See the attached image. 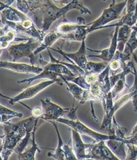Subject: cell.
<instances>
[{"mask_svg":"<svg viewBox=\"0 0 137 160\" xmlns=\"http://www.w3.org/2000/svg\"><path fill=\"white\" fill-rule=\"evenodd\" d=\"M108 63L106 62H95L92 61H89L87 63L85 69L86 72H93V73H100L102 72L105 69L107 68Z\"/></svg>","mask_w":137,"mask_h":160,"instance_id":"cell-28","label":"cell"},{"mask_svg":"<svg viewBox=\"0 0 137 160\" xmlns=\"http://www.w3.org/2000/svg\"><path fill=\"white\" fill-rule=\"evenodd\" d=\"M128 147L127 158L128 160H136L137 159V146L132 144H126Z\"/></svg>","mask_w":137,"mask_h":160,"instance_id":"cell-33","label":"cell"},{"mask_svg":"<svg viewBox=\"0 0 137 160\" xmlns=\"http://www.w3.org/2000/svg\"><path fill=\"white\" fill-rule=\"evenodd\" d=\"M0 67L2 68L8 69L16 73L20 74H33L38 75L43 70V68L37 67L34 65H28L22 62H11L8 61H3L0 62Z\"/></svg>","mask_w":137,"mask_h":160,"instance_id":"cell-12","label":"cell"},{"mask_svg":"<svg viewBox=\"0 0 137 160\" xmlns=\"http://www.w3.org/2000/svg\"><path fill=\"white\" fill-rule=\"evenodd\" d=\"M123 64H124V62L117 56H115L114 58L110 62H108V66L110 68V73L112 72L111 75H113L114 73L117 72L119 69H122Z\"/></svg>","mask_w":137,"mask_h":160,"instance_id":"cell-31","label":"cell"},{"mask_svg":"<svg viewBox=\"0 0 137 160\" xmlns=\"http://www.w3.org/2000/svg\"><path fill=\"white\" fill-rule=\"evenodd\" d=\"M17 31L11 28L4 25L0 30V43H1V52L10 46L13 41H17Z\"/></svg>","mask_w":137,"mask_h":160,"instance_id":"cell-20","label":"cell"},{"mask_svg":"<svg viewBox=\"0 0 137 160\" xmlns=\"http://www.w3.org/2000/svg\"><path fill=\"white\" fill-rule=\"evenodd\" d=\"M72 148L78 160L88 159V150L91 144H85L82 140L78 131L71 128Z\"/></svg>","mask_w":137,"mask_h":160,"instance_id":"cell-15","label":"cell"},{"mask_svg":"<svg viewBox=\"0 0 137 160\" xmlns=\"http://www.w3.org/2000/svg\"><path fill=\"white\" fill-rule=\"evenodd\" d=\"M132 57H133V59H134V61H135V62H136V65H137V57H136V55L135 53L133 54Z\"/></svg>","mask_w":137,"mask_h":160,"instance_id":"cell-38","label":"cell"},{"mask_svg":"<svg viewBox=\"0 0 137 160\" xmlns=\"http://www.w3.org/2000/svg\"><path fill=\"white\" fill-rule=\"evenodd\" d=\"M41 102L43 110V114L41 119L45 121H56L61 118L72 120L78 119L77 117L76 111L78 109L79 105L76 108H62L52 102L50 98L41 100Z\"/></svg>","mask_w":137,"mask_h":160,"instance_id":"cell-5","label":"cell"},{"mask_svg":"<svg viewBox=\"0 0 137 160\" xmlns=\"http://www.w3.org/2000/svg\"><path fill=\"white\" fill-rule=\"evenodd\" d=\"M32 131L28 132L27 135H26V137L24 138L23 140L18 144V145H17V147H15V150H14V152H15V153L18 154V155L22 153V152L24 151V149L26 148V146L28 143V142H29V140H30V138H31V135H32Z\"/></svg>","mask_w":137,"mask_h":160,"instance_id":"cell-30","label":"cell"},{"mask_svg":"<svg viewBox=\"0 0 137 160\" xmlns=\"http://www.w3.org/2000/svg\"><path fill=\"white\" fill-rule=\"evenodd\" d=\"M61 39V34L58 32L55 29L50 31V32H47V34H45V35L43 38V40L41 41L40 46L34 51V54L37 55V54L41 52L42 51L46 49L47 50L48 48H51L52 45L54 44L56 41Z\"/></svg>","mask_w":137,"mask_h":160,"instance_id":"cell-21","label":"cell"},{"mask_svg":"<svg viewBox=\"0 0 137 160\" xmlns=\"http://www.w3.org/2000/svg\"><path fill=\"white\" fill-rule=\"evenodd\" d=\"M19 102L31 111L32 116L34 118H41V117L43 116V108H42V107L38 106V107H34L33 108H30L29 106L26 105V104H24L22 102Z\"/></svg>","mask_w":137,"mask_h":160,"instance_id":"cell-34","label":"cell"},{"mask_svg":"<svg viewBox=\"0 0 137 160\" xmlns=\"http://www.w3.org/2000/svg\"><path fill=\"white\" fill-rule=\"evenodd\" d=\"M105 143L106 144L112 152L117 156L119 160H124L127 158V152L125 151V147L126 144L124 142L111 139L105 141Z\"/></svg>","mask_w":137,"mask_h":160,"instance_id":"cell-22","label":"cell"},{"mask_svg":"<svg viewBox=\"0 0 137 160\" xmlns=\"http://www.w3.org/2000/svg\"><path fill=\"white\" fill-rule=\"evenodd\" d=\"M135 79L134 84L129 91L125 95H123L120 98H118L114 103V110L116 112L118 109L125 105L129 100H132L133 106L135 108V112H137V74L135 75Z\"/></svg>","mask_w":137,"mask_h":160,"instance_id":"cell-18","label":"cell"},{"mask_svg":"<svg viewBox=\"0 0 137 160\" xmlns=\"http://www.w3.org/2000/svg\"><path fill=\"white\" fill-rule=\"evenodd\" d=\"M1 24L6 25L17 31L18 34L26 36L27 38H35L40 41H43L45 34L38 28L34 21L30 17L24 19L18 22H10L1 16Z\"/></svg>","mask_w":137,"mask_h":160,"instance_id":"cell-7","label":"cell"},{"mask_svg":"<svg viewBox=\"0 0 137 160\" xmlns=\"http://www.w3.org/2000/svg\"><path fill=\"white\" fill-rule=\"evenodd\" d=\"M136 24H137V22H136Z\"/></svg>","mask_w":137,"mask_h":160,"instance_id":"cell-39","label":"cell"},{"mask_svg":"<svg viewBox=\"0 0 137 160\" xmlns=\"http://www.w3.org/2000/svg\"><path fill=\"white\" fill-rule=\"evenodd\" d=\"M78 10L81 14L91 15L89 8L84 6L82 0H74L69 5L65 7H59L52 2L51 0H46L39 8V12L43 16V23L42 31L46 34L54 22L61 17L65 18V15L69 10Z\"/></svg>","mask_w":137,"mask_h":160,"instance_id":"cell-2","label":"cell"},{"mask_svg":"<svg viewBox=\"0 0 137 160\" xmlns=\"http://www.w3.org/2000/svg\"><path fill=\"white\" fill-rule=\"evenodd\" d=\"M56 121H50L49 122L53 124V126L55 127V129L56 131V133H57V136H58V144L57 146V148L55 150V152L53 154L51 152H48L47 155L49 157H51L54 158L56 160H65V153H64V151H63L62 147L64 146V143H63V141L61 138V134H60V132L58 130V128L57 124H56Z\"/></svg>","mask_w":137,"mask_h":160,"instance_id":"cell-26","label":"cell"},{"mask_svg":"<svg viewBox=\"0 0 137 160\" xmlns=\"http://www.w3.org/2000/svg\"><path fill=\"white\" fill-rule=\"evenodd\" d=\"M81 24H85V20H84V19L82 18V17H78V18H77V23L69 22L66 19H64L61 23H60L56 27L55 30L57 31L58 32L61 34V40H63V39H64L66 36L69 35V34H71L72 32H74L75 30H76L77 28H78Z\"/></svg>","mask_w":137,"mask_h":160,"instance_id":"cell-19","label":"cell"},{"mask_svg":"<svg viewBox=\"0 0 137 160\" xmlns=\"http://www.w3.org/2000/svg\"><path fill=\"white\" fill-rule=\"evenodd\" d=\"M112 122H113V127L115 128V134L117 135L119 138H122V139H125L126 138L125 137V135L126 134L128 131V129L126 128L122 127L120 125H119L116 121L115 116L113 117V119H112Z\"/></svg>","mask_w":137,"mask_h":160,"instance_id":"cell-32","label":"cell"},{"mask_svg":"<svg viewBox=\"0 0 137 160\" xmlns=\"http://www.w3.org/2000/svg\"><path fill=\"white\" fill-rule=\"evenodd\" d=\"M63 151L65 153V160H76L78 159L74 152L73 151V148H70L69 144H64L62 147Z\"/></svg>","mask_w":137,"mask_h":160,"instance_id":"cell-35","label":"cell"},{"mask_svg":"<svg viewBox=\"0 0 137 160\" xmlns=\"http://www.w3.org/2000/svg\"><path fill=\"white\" fill-rule=\"evenodd\" d=\"M0 115H1V121H0L1 124L9 122L12 118H21L23 116L22 113L17 112V111L10 109L2 105H0Z\"/></svg>","mask_w":137,"mask_h":160,"instance_id":"cell-27","label":"cell"},{"mask_svg":"<svg viewBox=\"0 0 137 160\" xmlns=\"http://www.w3.org/2000/svg\"><path fill=\"white\" fill-rule=\"evenodd\" d=\"M38 120H39V118H37L36 119L34 128L32 130V147L30 149H28L26 151L23 152L22 154L19 155V160H34L36 152H41V150L38 147V145L37 144L36 142H35V133H36Z\"/></svg>","mask_w":137,"mask_h":160,"instance_id":"cell-23","label":"cell"},{"mask_svg":"<svg viewBox=\"0 0 137 160\" xmlns=\"http://www.w3.org/2000/svg\"><path fill=\"white\" fill-rule=\"evenodd\" d=\"M119 160L108 147L105 141L93 142L88 150V159Z\"/></svg>","mask_w":137,"mask_h":160,"instance_id":"cell-10","label":"cell"},{"mask_svg":"<svg viewBox=\"0 0 137 160\" xmlns=\"http://www.w3.org/2000/svg\"><path fill=\"white\" fill-rule=\"evenodd\" d=\"M132 32L130 37L126 43L125 48L122 52L117 51L115 56H117L123 62H128L132 57L135 50L137 48V24L132 27Z\"/></svg>","mask_w":137,"mask_h":160,"instance_id":"cell-16","label":"cell"},{"mask_svg":"<svg viewBox=\"0 0 137 160\" xmlns=\"http://www.w3.org/2000/svg\"><path fill=\"white\" fill-rule=\"evenodd\" d=\"M51 1L59 7H65L69 5L74 0H51Z\"/></svg>","mask_w":137,"mask_h":160,"instance_id":"cell-36","label":"cell"},{"mask_svg":"<svg viewBox=\"0 0 137 160\" xmlns=\"http://www.w3.org/2000/svg\"><path fill=\"white\" fill-rule=\"evenodd\" d=\"M56 122H61L62 124H65V125H67L71 128H73V129L78 131L81 135H85L91 138L93 140V142H99L101 141H106L108 140H111V139H115V140H118L124 142L125 144L128 143V138H126L125 139H122L119 138L116 134L113 135H104L101 134L97 132L93 131V129H91L90 128L86 126L85 124L82 123L78 119L76 120H69L66 119V118H61L56 120Z\"/></svg>","mask_w":137,"mask_h":160,"instance_id":"cell-8","label":"cell"},{"mask_svg":"<svg viewBox=\"0 0 137 160\" xmlns=\"http://www.w3.org/2000/svg\"><path fill=\"white\" fill-rule=\"evenodd\" d=\"M85 40L84 39L82 41L81 46L79 48V50L76 52L73 53H66L63 52L61 48L58 47L57 49H54L53 48H50V50H51L55 52H57L60 54H61L64 57H67L74 62V63L79 66L80 68H81L82 69L85 71L86 65L88 63V60L86 57V43H85Z\"/></svg>","mask_w":137,"mask_h":160,"instance_id":"cell-13","label":"cell"},{"mask_svg":"<svg viewBox=\"0 0 137 160\" xmlns=\"http://www.w3.org/2000/svg\"><path fill=\"white\" fill-rule=\"evenodd\" d=\"M1 16L4 17L8 21L13 22H20L27 17L26 15L19 10L14 8L10 6L1 10Z\"/></svg>","mask_w":137,"mask_h":160,"instance_id":"cell-25","label":"cell"},{"mask_svg":"<svg viewBox=\"0 0 137 160\" xmlns=\"http://www.w3.org/2000/svg\"><path fill=\"white\" fill-rule=\"evenodd\" d=\"M62 81L66 85V89L73 96V98L78 100L81 105L86 102H90V95L89 90L84 89L76 83L67 81L62 76H61Z\"/></svg>","mask_w":137,"mask_h":160,"instance_id":"cell-17","label":"cell"},{"mask_svg":"<svg viewBox=\"0 0 137 160\" xmlns=\"http://www.w3.org/2000/svg\"><path fill=\"white\" fill-rule=\"evenodd\" d=\"M136 133H137V124H136V127H135L134 128H133L132 132V133H131V135H135Z\"/></svg>","mask_w":137,"mask_h":160,"instance_id":"cell-37","label":"cell"},{"mask_svg":"<svg viewBox=\"0 0 137 160\" xmlns=\"http://www.w3.org/2000/svg\"><path fill=\"white\" fill-rule=\"evenodd\" d=\"M101 104L103 105L105 113L101 128L107 129L109 132V135L115 134V128L113 127V124H112V119L115 116V111L114 110L113 98H112L111 92H110L105 96V98L101 102Z\"/></svg>","mask_w":137,"mask_h":160,"instance_id":"cell-11","label":"cell"},{"mask_svg":"<svg viewBox=\"0 0 137 160\" xmlns=\"http://www.w3.org/2000/svg\"><path fill=\"white\" fill-rule=\"evenodd\" d=\"M119 26H115V29L114 31V33L112 34V36L111 37V42L109 47L106 49H104L103 50H94L88 48V50L91 52H100V55H89V57H95L99 58L101 59L103 61L107 62H110L112 59L114 58L115 55L117 51V45H118V41H117V37H118V32H119Z\"/></svg>","mask_w":137,"mask_h":160,"instance_id":"cell-14","label":"cell"},{"mask_svg":"<svg viewBox=\"0 0 137 160\" xmlns=\"http://www.w3.org/2000/svg\"><path fill=\"white\" fill-rule=\"evenodd\" d=\"M127 2L128 0H124L120 3H116L115 0H112V3L109 7L104 9L102 14L96 20H95L92 23H88V25L90 26L88 29L89 34L94 30L100 29L101 27L106 26V24L112 21L121 19V14L126 7Z\"/></svg>","mask_w":137,"mask_h":160,"instance_id":"cell-6","label":"cell"},{"mask_svg":"<svg viewBox=\"0 0 137 160\" xmlns=\"http://www.w3.org/2000/svg\"><path fill=\"white\" fill-rule=\"evenodd\" d=\"M41 41L35 38H29L26 43L13 44L4 50L3 56L6 61L17 62L22 58H30V62L34 65L35 54L34 51L40 46Z\"/></svg>","mask_w":137,"mask_h":160,"instance_id":"cell-4","label":"cell"},{"mask_svg":"<svg viewBox=\"0 0 137 160\" xmlns=\"http://www.w3.org/2000/svg\"><path fill=\"white\" fill-rule=\"evenodd\" d=\"M54 83H56V81H54V80H49V81L41 82L37 85L31 86V87H29V88H26L25 90H23L22 92H21L19 94L14 96L13 98H9L8 96L3 95L2 93H1V96L3 97V98L8 99L9 100V103L10 105H13L15 103L19 102L23 100L34 98V96H36L41 92L43 91V89L47 88V87L50 86L51 85L54 84Z\"/></svg>","mask_w":137,"mask_h":160,"instance_id":"cell-9","label":"cell"},{"mask_svg":"<svg viewBox=\"0 0 137 160\" xmlns=\"http://www.w3.org/2000/svg\"><path fill=\"white\" fill-rule=\"evenodd\" d=\"M125 88H129V87L127 84V82H126L125 77H124L119 79V81L115 83V85L112 87V88L111 89V93L113 99H115L118 95L120 94Z\"/></svg>","mask_w":137,"mask_h":160,"instance_id":"cell-29","label":"cell"},{"mask_svg":"<svg viewBox=\"0 0 137 160\" xmlns=\"http://www.w3.org/2000/svg\"><path fill=\"white\" fill-rule=\"evenodd\" d=\"M37 118L32 116L17 123L10 122L1 124L3 135L1 136V157L7 160L19 142L29 131L33 130Z\"/></svg>","mask_w":137,"mask_h":160,"instance_id":"cell-1","label":"cell"},{"mask_svg":"<svg viewBox=\"0 0 137 160\" xmlns=\"http://www.w3.org/2000/svg\"><path fill=\"white\" fill-rule=\"evenodd\" d=\"M47 52L50 57V62H48L46 65L43 68V72L40 73L39 74L36 75L32 78L20 80V81H18V83H23L26 82L29 85L31 82H32L35 80L40 78H48L50 80H54V81H56L57 84L62 86L64 82L62 81V78H61V76L76 77V76L66 65L62 64L61 61L56 59L53 57V55L50 52V48L47 49Z\"/></svg>","mask_w":137,"mask_h":160,"instance_id":"cell-3","label":"cell"},{"mask_svg":"<svg viewBox=\"0 0 137 160\" xmlns=\"http://www.w3.org/2000/svg\"><path fill=\"white\" fill-rule=\"evenodd\" d=\"M132 32V28L131 26L125 25V24L119 26L117 37V51L119 52H122L124 51L125 44L130 37Z\"/></svg>","mask_w":137,"mask_h":160,"instance_id":"cell-24","label":"cell"}]
</instances>
